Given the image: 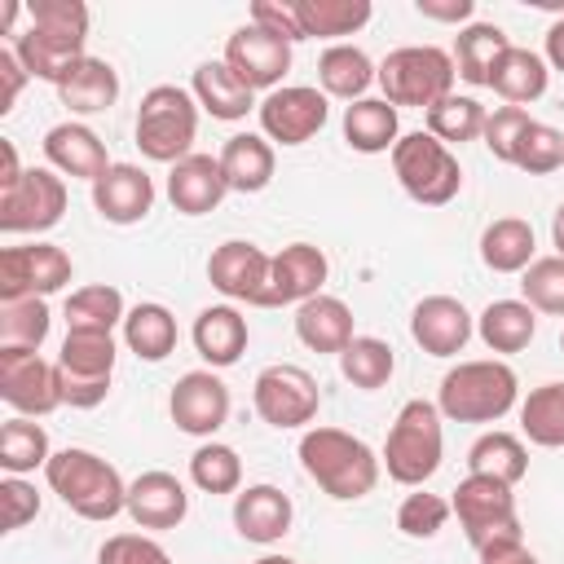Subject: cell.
Wrapping results in <instances>:
<instances>
[{
  "label": "cell",
  "instance_id": "obj_1",
  "mask_svg": "<svg viewBox=\"0 0 564 564\" xmlns=\"http://www.w3.org/2000/svg\"><path fill=\"white\" fill-rule=\"evenodd\" d=\"M88 44V4L84 0H31L26 26L13 35V53L31 79L57 84L70 62L84 57Z\"/></svg>",
  "mask_w": 564,
  "mask_h": 564
},
{
  "label": "cell",
  "instance_id": "obj_2",
  "mask_svg": "<svg viewBox=\"0 0 564 564\" xmlns=\"http://www.w3.org/2000/svg\"><path fill=\"white\" fill-rule=\"evenodd\" d=\"M300 467L304 476L335 502H357L379 485L383 458L344 427H308L300 436Z\"/></svg>",
  "mask_w": 564,
  "mask_h": 564
},
{
  "label": "cell",
  "instance_id": "obj_3",
  "mask_svg": "<svg viewBox=\"0 0 564 564\" xmlns=\"http://www.w3.org/2000/svg\"><path fill=\"white\" fill-rule=\"evenodd\" d=\"M44 480L79 520L106 524L119 511H128V485H123L119 467L93 449H79V445L57 449L44 467Z\"/></svg>",
  "mask_w": 564,
  "mask_h": 564
},
{
  "label": "cell",
  "instance_id": "obj_4",
  "mask_svg": "<svg viewBox=\"0 0 564 564\" xmlns=\"http://www.w3.org/2000/svg\"><path fill=\"white\" fill-rule=\"evenodd\" d=\"M516 401H520V379L498 357L458 361L454 370H445L436 388V410L449 423H498L516 410Z\"/></svg>",
  "mask_w": 564,
  "mask_h": 564
},
{
  "label": "cell",
  "instance_id": "obj_5",
  "mask_svg": "<svg viewBox=\"0 0 564 564\" xmlns=\"http://www.w3.org/2000/svg\"><path fill=\"white\" fill-rule=\"evenodd\" d=\"M445 414L436 410V401H405L388 427V441H383V467L397 485L405 489H423V480L436 476L441 467V454H445Z\"/></svg>",
  "mask_w": 564,
  "mask_h": 564
},
{
  "label": "cell",
  "instance_id": "obj_6",
  "mask_svg": "<svg viewBox=\"0 0 564 564\" xmlns=\"http://www.w3.org/2000/svg\"><path fill=\"white\" fill-rule=\"evenodd\" d=\"M198 137V101L189 88L154 84L137 106V145L154 163H181L194 154Z\"/></svg>",
  "mask_w": 564,
  "mask_h": 564
},
{
  "label": "cell",
  "instance_id": "obj_7",
  "mask_svg": "<svg viewBox=\"0 0 564 564\" xmlns=\"http://www.w3.org/2000/svg\"><path fill=\"white\" fill-rule=\"evenodd\" d=\"M454 57L436 44H401L379 62V88L392 106H419L432 110L441 97L454 93Z\"/></svg>",
  "mask_w": 564,
  "mask_h": 564
},
{
  "label": "cell",
  "instance_id": "obj_8",
  "mask_svg": "<svg viewBox=\"0 0 564 564\" xmlns=\"http://www.w3.org/2000/svg\"><path fill=\"white\" fill-rule=\"evenodd\" d=\"M449 511L458 516V529L467 533V542L480 551H494V546H511V542H524L520 533V511H516V494L511 485L502 480H489V476H463L454 498H449Z\"/></svg>",
  "mask_w": 564,
  "mask_h": 564
},
{
  "label": "cell",
  "instance_id": "obj_9",
  "mask_svg": "<svg viewBox=\"0 0 564 564\" xmlns=\"http://www.w3.org/2000/svg\"><path fill=\"white\" fill-rule=\"evenodd\" d=\"M392 172H397V185L423 207H445L463 189L458 154L432 132H405L392 145Z\"/></svg>",
  "mask_w": 564,
  "mask_h": 564
},
{
  "label": "cell",
  "instance_id": "obj_10",
  "mask_svg": "<svg viewBox=\"0 0 564 564\" xmlns=\"http://www.w3.org/2000/svg\"><path fill=\"white\" fill-rule=\"evenodd\" d=\"M115 335L106 330H66L62 352H57V375H62V401L75 410H93L110 397V375H115Z\"/></svg>",
  "mask_w": 564,
  "mask_h": 564
},
{
  "label": "cell",
  "instance_id": "obj_11",
  "mask_svg": "<svg viewBox=\"0 0 564 564\" xmlns=\"http://www.w3.org/2000/svg\"><path fill=\"white\" fill-rule=\"evenodd\" d=\"M251 405L256 414L278 427V432H291V427H304L317 419L322 410V388L317 379L304 370V366H291V361H273L256 375L251 383Z\"/></svg>",
  "mask_w": 564,
  "mask_h": 564
},
{
  "label": "cell",
  "instance_id": "obj_12",
  "mask_svg": "<svg viewBox=\"0 0 564 564\" xmlns=\"http://www.w3.org/2000/svg\"><path fill=\"white\" fill-rule=\"evenodd\" d=\"M260 132L278 145H304L313 141L326 119H330V101L322 88H308V84H282L273 93H264L260 101Z\"/></svg>",
  "mask_w": 564,
  "mask_h": 564
},
{
  "label": "cell",
  "instance_id": "obj_13",
  "mask_svg": "<svg viewBox=\"0 0 564 564\" xmlns=\"http://www.w3.org/2000/svg\"><path fill=\"white\" fill-rule=\"evenodd\" d=\"M66 212V181L53 167H26L13 189L0 194L4 234H44Z\"/></svg>",
  "mask_w": 564,
  "mask_h": 564
},
{
  "label": "cell",
  "instance_id": "obj_14",
  "mask_svg": "<svg viewBox=\"0 0 564 564\" xmlns=\"http://www.w3.org/2000/svg\"><path fill=\"white\" fill-rule=\"evenodd\" d=\"M0 397L26 419L53 414L57 405H66L57 361H44L40 352L26 348H0Z\"/></svg>",
  "mask_w": 564,
  "mask_h": 564
},
{
  "label": "cell",
  "instance_id": "obj_15",
  "mask_svg": "<svg viewBox=\"0 0 564 564\" xmlns=\"http://www.w3.org/2000/svg\"><path fill=\"white\" fill-rule=\"evenodd\" d=\"M75 264L62 247L53 242H31V247H4L0 251V304L4 300H26V295H53L70 282Z\"/></svg>",
  "mask_w": 564,
  "mask_h": 564
},
{
  "label": "cell",
  "instance_id": "obj_16",
  "mask_svg": "<svg viewBox=\"0 0 564 564\" xmlns=\"http://www.w3.org/2000/svg\"><path fill=\"white\" fill-rule=\"evenodd\" d=\"M229 388L216 370H185L176 383H172V397H167V414L172 423L185 432V436H203L212 441L225 423H229Z\"/></svg>",
  "mask_w": 564,
  "mask_h": 564
},
{
  "label": "cell",
  "instance_id": "obj_17",
  "mask_svg": "<svg viewBox=\"0 0 564 564\" xmlns=\"http://www.w3.org/2000/svg\"><path fill=\"white\" fill-rule=\"evenodd\" d=\"M225 66L251 88V93H273V88H282V75L291 70V44L286 40H278V35H269L264 26H256V22H247V26H238L229 40H225Z\"/></svg>",
  "mask_w": 564,
  "mask_h": 564
},
{
  "label": "cell",
  "instance_id": "obj_18",
  "mask_svg": "<svg viewBox=\"0 0 564 564\" xmlns=\"http://www.w3.org/2000/svg\"><path fill=\"white\" fill-rule=\"evenodd\" d=\"M269 264L273 256H264L256 242L247 238H229L207 256V282L229 300V304H256L269 286Z\"/></svg>",
  "mask_w": 564,
  "mask_h": 564
},
{
  "label": "cell",
  "instance_id": "obj_19",
  "mask_svg": "<svg viewBox=\"0 0 564 564\" xmlns=\"http://www.w3.org/2000/svg\"><path fill=\"white\" fill-rule=\"evenodd\" d=\"M330 264L322 256V247L313 242H291L273 256L269 264V286L260 295V308H282V304H304L313 295H322V282H326Z\"/></svg>",
  "mask_w": 564,
  "mask_h": 564
},
{
  "label": "cell",
  "instance_id": "obj_20",
  "mask_svg": "<svg viewBox=\"0 0 564 564\" xmlns=\"http://www.w3.org/2000/svg\"><path fill=\"white\" fill-rule=\"evenodd\" d=\"M476 330V317L454 295H423L410 313V339L427 357H458Z\"/></svg>",
  "mask_w": 564,
  "mask_h": 564
},
{
  "label": "cell",
  "instance_id": "obj_21",
  "mask_svg": "<svg viewBox=\"0 0 564 564\" xmlns=\"http://www.w3.org/2000/svg\"><path fill=\"white\" fill-rule=\"evenodd\" d=\"M93 207L110 225H137V220H145L150 207H154V181H150V172L137 167V163H110L93 181Z\"/></svg>",
  "mask_w": 564,
  "mask_h": 564
},
{
  "label": "cell",
  "instance_id": "obj_22",
  "mask_svg": "<svg viewBox=\"0 0 564 564\" xmlns=\"http://www.w3.org/2000/svg\"><path fill=\"white\" fill-rule=\"evenodd\" d=\"M44 159L57 176H70V181H97L106 167H110V154H106V141L79 123V119H66V123H53L44 132Z\"/></svg>",
  "mask_w": 564,
  "mask_h": 564
},
{
  "label": "cell",
  "instance_id": "obj_23",
  "mask_svg": "<svg viewBox=\"0 0 564 564\" xmlns=\"http://www.w3.org/2000/svg\"><path fill=\"white\" fill-rule=\"evenodd\" d=\"M128 516L137 529H176L189 516V494L163 467L141 471L137 480H128Z\"/></svg>",
  "mask_w": 564,
  "mask_h": 564
},
{
  "label": "cell",
  "instance_id": "obj_24",
  "mask_svg": "<svg viewBox=\"0 0 564 564\" xmlns=\"http://www.w3.org/2000/svg\"><path fill=\"white\" fill-rule=\"evenodd\" d=\"M295 507L278 485H247L234 494V529L256 546H273L291 533Z\"/></svg>",
  "mask_w": 564,
  "mask_h": 564
},
{
  "label": "cell",
  "instance_id": "obj_25",
  "mask_svg": "<svg viewBox=\"0 0 564 564\" xmlns=\"http://www.w3.org/2000/svg\"><path fill=\"white\" fill-rule=\"evenodd\" d=\"M225 194H229V181L220 172V159L212 154H189L167 172V203L181 216H207L225 203Z\"/></svg>",
  "mask_w": 564,
  "mask_h": 564
},
{
  "label": "cell",
  "instance_id": "obj_26",
  "mask_svg": "<svg viewBox=\"0 0 564 564\" xmlns=\"http://www.w3.org/2000/svg\"><path fill=\"white\" fill-rule=\"evenodd\" d=\"M53 88H57V101L70 115H101V110H110L119 101V75H115V66L106 57H93V53H84L79 62H70Z\"/></svg>",
  "mask_w": 564,
  "mask_h": 564
},
{
  "label": "cell",
  "instance_id": "obj_27",
  "mask_svg": "<svg viewBox=\"0 0 564 564\" xmlns=\"http://www.w3.org/2000/svg\"><path fill=\"white\" fill-rule=\"evenodd\" d=\"M295 339L304 344V348H313V352H344L352 339H357V330H352V308L339 300V295H313V300H304L300 308H295Z\"/></svg>",
  "mask_w": 564,
  "mask_h": 564
},
{
  "label": "cell",
  "instance_id": "obj_28",
  "mask_svg": "<svg viewBox=\"0 0 564 564\" xmlns=\"http://www.w3.org/2000/svg\"><path fill=\"white\" fill-rule=\"evenodd\" d=\"M247 317L234 308V304H207L198 317H194V330H189V339H194V348H198V357L207 361V370H225V366H234L242 352H247Z\"/></svg>",
  "mask_w": 564,
  "mask_h": 564
},
{
  "label": "cell",
  "instance_id": "obj_29",
  "mask_svg": "<svg viewBox=\"0 0 564 564\" xmlns=\"http://www.w3.org/2000/svg\"><path fill=\"white\" fill-rule=\"evenodd\" d=\"M216 159H220V172H225L234 194H260L273 181V167H278L273 141L264 132H234L220 145Z\"/></svg>",
  "mask_w": 564,
  "mask_h": 564
},
{
  "label": "cell",
  "instance_id": "obj_30",
  "mask_svg": "<svg viewBox=\"0 0 564 564\" xmlns=\"http://www.w3.org/2000/svg\"><path fill=\"white\" fill-rule=\"evenodd\" d=\"M189 93H194L198 110H207L212 119H225V123L247 119V110H260L256 106V93L225 66V57L220 62H198L194 66V79H189Z\"/></svg>",
  "mask_w": 564,
  "mask_h": 564
},
{
  "label": "cell",
  "instance_id": "obj_31",
  "mask_svg": "<svg viewBox=\"0 0 564 564\" xmlns=\"http://www.w3.org/2000/svg\"><path fill=\"white\" fill-rule=\"evenodd\" d=\"M507 48H511V40H507L502 26H494V22H467L454 35V53L449 57H454L458 79H467L471 88H489V79L498 70V62L507 57Z\"/></svg>",
  "mask_w": 564,
  "mask_h": 564
},
{
  "label": "cell",
  "instance_id": "obj_32",
  "mask_svg": "<svg viewBox=\"0 0 564 564\" xmlns=\"http://www.w3.org/2000/svg\"><path fill=\"white\" fill-rule=\"evenodd\" d=\"M317 84L326 97H339V101H361L370 84H379V66L366 57V48L357 44H330L322 57H317Z\"/></svg>",
  "mask_w": 564,
  "mask_h": 564
},
{
  "label": "cell",
  "instance_id": "obj_33",
  "mask_svg": "<svg viewBox=\"0 0 564 564\" xmlns=\"http://www.w3.org/2000/svg\"><path fill=\"white\" fill-rule=\"evenodd\" d=\"M344 141L357 154H383L401 141V119L397 106L383 97H361L352 106H344Z\"/></svg>",
  "mask_w": 564,
  "mask_h": 564
},
{
  "label": "cell",
  "instance_id": "obj_34",
  "mask_svg": "<svg viewBox=\"0 0 564 564\" xmlns=\"http://www.w3.org/2000/svg\"><path fill=\"white\" fill-rule=\"evenodd\" d=\"M538 238H533V225L520 220V216H498L485 225L480 234V260L485 269L494 273H524L538 256Z\"/></svg>",
  "mask_w": 564,
  "mask_h": 564
},
{
  "label": "cell",
  "instance_id": "obj_35",
  "mask_svg": "<svg viewBox=\"0 0 564 564\" xmlns=\"http://www.w3.org/2000/svg\"><path fill=\"white\" fill-rule=\"evenodd\" d=\"M467 476H489V480H502V485H520L529 476V449L516 432H485L471 441L467 449Z\"/></svg>",
  "mask_w": 564,
  "mask_h": 564
},
{
  "label": "cell",
  "instance_id": "obj_36",
  "mask_svg": "<svg viewBox=\"0 0 564 564\" xmlns=\"http://www.w3.org/2000/svg\"><path fill=\"white\" fill-rule=\"evenodd\" d=\"M476 335L489 352H524L538 335V313L524 300H494L476 317Z\"/></svg>",
  "mask_w": 564,
  "mask_h": 564
},
{
  "label": "cell",
  "instance_id": "obj_37",
  "mask_svg": "<svg viewBox=\"0 0 564 564\" xmlns=\"http://www.w3.org/2000/svg\"><path fill=\"white\" fill-rule=\"evenodd\" d=\"M546 84H551L546 57L533 53V48H520V44L507 48V57L498 62V70H494V79H489V88H494L507 106H529V101H538V97L546 93Z\"/></svg>",
  "mask_w": 564,
  "mask_h": 564
},
{
  "label": "cell",
  "instance_id": "obj_38",
  "mask_svg": "<svg viewBox=\"0 0 564 564\" xmlns=\"http://www.w3.org/2000/svg\"><path fill=\"white\" fill-rule=\"evenodd\" d=\"M123 344L141 361L172 357V348H176V317H172V308L167 304H154V300L132 304L128 317H123Z\"/></svg>",
  "mask_w": 564,
  "mask_h": 564
},
{
  "label": "cell",
  "instance_id": "obj_39",
  "mask_svg": "<svg viewBox=\"0 0 564 564\" xmlns=\"http://www.w3.org/2000/svg\"><path fill=\"white\" fill-rule=\"evenodd\" d=\"M520 432L542 449H564V379L529 388L520 401Z\"/></svg>",
  "mask_w": 564,
  "mask_h": 564
},
{
  "label": "cell",
  "instance_id": "obj_40",
  "mask_svg": "<svg viewBox=\"0 0 564 564\" xmlns=\"http://www.w3.org/2000/svg\"><path fill=\"white\" fill-rule=\"evenodd\" d=\"M300 9V26L304 40H339V35H357L370 22V0H295Z\"/></svg>",
  "mask_w": 564,
  "mask_h": 564
},
{
  "label": "cell",
  "instance_id": "obj_41",
  "mask_svg": "<svg viewBox=\"0 0 564 564\" xmlns=\"http://www.w3.org/2000/svg\"><path fill=\"white\" fill-rule=\"evenodd\" d=\"M128 308H123V291L110 282H93L66 295V330H115L123 326Z\"/></svg>",
  "mask_w": 564,
  "mask_h": 564
},
{
  "label": "cell",
  "instance_id": "obj_42",
  "mask_svg": "<svg viewBox=\"0 0 564 564\" xmlns=\"http://www.w3.org/2000/svg\"><path fill=\"white\" fill-rule=\"evenodd\" d=\"M392 370H397V352H392V344L379 339V335H357V339L339 352V375H344L352 388H361V392H379V388L392 379Z\"/></svg>",
  "mask_w": 564,
  "mask_h": 564
},
{
  "label": "cell",
  "instance_id": "obj_43",
  "mask_svg": "<svg viewBox=\"0 0 564 564\" xmlns=\"http://www.w3.org/2000/svg\"><path fill=\"white\" fill-rule=\"evenodd\" d=\"M53 449H48V432L26 419V414H13L4 427H0V467L4 476H26L35 467H48Z\"/></svg>",
  "mask_w": 564,
  "mask_h": 564
},
{
  "label": "cell",
  "instance_id": "obj_44",
  "mask_svg": "<svg viewBox=\"0 0 564 564\" xmlns=\"http://www.w3.org/2000/svg\"><path fill=\"white\" fill-rule=\"evenodd\" d=\"M53 330V313L40 295H26V300H4L0 304V348H26V352H40L44 339Z\"/></svg>",
  "mask_w": 564,
  "mask_h": 564
},
{
  "label": "cell",
  "instance_id": "obj_45",
  "mask_svg": "<svg viewBox=\"0 0 564 564\" xmlns=\"http://www.w3.org/2000/svg\"><path fill=\"white\" fill-rule=\"evenodd\" d=\"M423 115H427V132L454 150V145H463V141H480L489 110H485L476 97L449 93V97H441V101H436L432 110H423Z\"/></svg>",
  "mask_w": 564,
  "mask_h": 564
},
{
  "label": "cell",
  "instance_id": "obj_46",
  "mask_svg": "<svg viewBox=\"0 0 564 564\" xmlns=\"http://www.w3.org/2000/svg\"><path fill=\"white\" fill-rule=\"evenodd\" d=\"M189 480L203 494H238L242 489V458L225 441H203L189 454Z\"/></svg>",
  "mask_w": 564,
  "mask_h": 564
},
{
  "label": "cell",
  "instance_id": "obj_47",
  "mask_svg": "<svg viewBox=\"0 0 564 564\" xmlns=\"http://www.w3.org/2000/svg\"><path fill=\"white\" fill-rule=\"evenodd\" d=\"M520 295L533 313L564 317V256H538L520 273Z\"/></svg>",
  "mask_w": 564,
  "mask_h": 564
},
{
  "label": "cell",
  "instance_id": "obj_48",
  "mask_svg": "<svg viewBox=\"0 0 564 564\" xmlns=\"http://www.w3.org/2000/svg\"><path fill=\"white\" fill-rule=\"evenodd\" d=\"M511 167H520V172H529V176H551V172H560V167H564V132L533 119V123L524 128L520 145H516V163H511Z\"/></svg>",
  "mask_w": 564,
  "mask_h": 564
},
{
  "label": "cell",
  "instance_id": "obj_49",
  "mask_svg": "<svg viewBox=\"0 0 564 564\" xmlns=\"http://www.w3.org/2000/svg\"><path fill=\"white\" fill-rule=\"evenodd\" d=\"M445 520H449V502L441 494H427V489L405 494L401 507H397V529L405 538H419V542L423 538H436L445 529Z\"/></svg>",
  "mask_w": 564,
  "mask_h": 564
},
{
  "label": "cell",
  "instance_id": "obj_50",
  "mask_svg": "<svg viewBox=\"0 0 564 564\" xmlns=\"http://www.w3.org/2000/svg\"><path fill=\"white\" fill-rule=\"evenodd\" d=\"M529 123H533V119H529L524 106H498V110L485 115L480 141H485V150H489L498 163H516V145H520V137H524Z\"/></svg>",
  "mask_w": 564,
  "mask_h": 564
},
{
  "label": "cell",
  "instance_id": "obj_51",
  "mask_svg": "<svg viewBox=\"0 0 564 564\" xmlns=\"http://www.w3.org/2000/svg\"><path fill=\"white\" fill-rule=\"evenodd\" d=\"M97 564H172V555L150 533H115L97 546Z\"/></svg>",
  "mask_w": 564,
  "mask_h": 564
},
{
  "label": "cell",
  "instance_id": "obj_52",
  "mask_svg": "<svg viewBox=\"0 0 564 564\" xmlns=\"http://www.w3.org/2000/svg\"><path fill=\"white\" fill-rule=\"evenodd\" d=\"M0 507H4V533H13V529H22V524H31L40 516V494H35L31 480L4 476L0 480Z\"/></svg>",
  "mask_w": 564,
  "mask_h": 564
},
{
  "label": "cell",
  "instance_id": "obj_53",
  "mask_svg": "<svg viewBox=\"0 0 564 564\" xmlns=\"http://www.w3.org/2000/svg\"><path fill=\"white\" fill-rule=\"evenodd\" d=\"M251 22L264 26L269 35H278V40H286V44H300V40H304L295 0H256V4H251Z\"/></svg>",
  "mask_w": 564,
  "mask_h": 564
},
{
  "label": "cell",
  "instance_id": "obj_54",
  "mask_svg": "<svg viewBox=\"0 0 564 564\" xmlns=\"http://www.w3.org/2000/svg\"><path fill=\"white\" fill-rule=\"evenodd\" d=\"M26 79H31V75H26V66L18 62V53H13V48H0V115L13 110V101H18V93H22Z\"/></svg>",
  "mask_w": 564,
  "mask_h": 564
},
{
  "label": "cell",
  "instance_id": "obj_55",
  "mask_svg": "<svg viewBox=\"0 0 564 564\" xmlns=\"http://www.w3.org/2000/svg\"><path fill=\"white\" fill-rule=\"evenodd\" d=\"M414 9H419V18H432V22H471V13H476V4L471 0H414Z\"/></svg>",
  "mask_w": 564,
  "mask_h": 564
},
{
  "label": "cell",
  "instance_id": "obj_56",
  "mask_svg": "<svg viewBox=\"0 0 564 564\" xmlns=\"http://www.w3.org/2000/svg\"><path fill=\"white\" fill-rule=\"evenodd\" d=\"M480 564H542L524 542H511V546H494V551H480Z\"/></svg>",
  "mask_w": 564,
  "mask_h": 564
},
{
  "label": "cell",
  "instance_id": "obj_57",
  "mask_svg": "<svg viewBox=\"0 0 564 564\" xmlns=\"http://www.w3.org/2000/svg\"><path fill=\"white\" fill-rule=\"evenodd\" d=\"M22 172H26V167L18 163V145H13V141H0V194L13 189V185L22 181Z\"/></svg>",
  "mask_w": 564,
  "mask_h": 564
},
{
  "label": "cell",
  "instance_id": "obj_58",
  "mask_svg": "<svg viewBox=\"0 0 564 564\" xmlns=\"http://www.w3.org/2000/svg\"><path fill=\"white\" fill-rule=\"evenodd\" d=\"M546 66L551 70H564V18H555L546 26Z\"/></svg>",
  "mask_w": 564,
  "mask_h": 564
},
{
  "label": "cell",
  "instance_id": "obj_59",
  "mask_svg": "<svg viewBox=\"0 0 564 564\" xmlns=\"http://www.w3.org/2000/svg\"><path fill=\"white\" fill-rule=\"evenodd\" d=\"M551 242H555V256H564V203L551 216Z\"/></svg>",
  "mask_w": 564,
  "mask_h": 564
},
{
  "label": "cell",
  "instance_id": "obj_60",
  "mask_svg": "<svg viewBox=\"0 0 564 564\" xmlns=\"http://www.w3.org/2000/svg\"><path fill=\"white\" fill-rule=\"evenodd\" d=\"M251 564H300V560H291V555H260V560H251Z\"/></svg>",
  "mask_w": 564,
  "mask_h": 564
},
{
  "label": "cell",
  "instance_id": "obj_61",
  "mask_svg": "<svg viewBox=\"0 0 564 564\" xmlns=\"http://www.w3.org/2000/svg\"><path fill=\"white\" fill-rule=\"evenodd\" d=\"M560 348H564V330H560Z\"/></svg>",
  "mask_w": 564,
  "mask_h": 564
}]
</instances>
